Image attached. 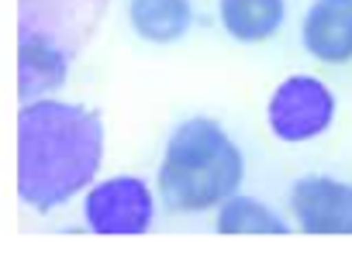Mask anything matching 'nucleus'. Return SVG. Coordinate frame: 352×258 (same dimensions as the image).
I'll return each instance as SVG.
<instances>
[{"label":"nucleus","mask_w":352,"mask_h":258,"mask_svg":"<svg viewBox=\"0 0 352 258\" xmlns=\"http://www.w3.org/2000/svg\"><path fill=\"white\" fill-rule=\"evenodd\" d=\"M107 128L100 110L45 97L18 107L14 186L21 207L35 213L63 210L100 176Z\"/></svg>","instance_id":"obj_1"},{"label":"nucleus","mask_w":352,"mask_h":258,"mask_svg":"<svg viewBox=\"0 0 352 258\" xmlns=\"http://www.w3.org/2000/svg\"><path fill=\"white\" fill-rule=\"evenodd\" d=\"M242 179L245 155L228 128L208 114H190L169 128L152 186L166 213L194 217L214 213L242 189Z\"/></svg>","instance_id":"obj_2"},{"label":"nucleus","mask_w":352,"mask_h":258,"mask_svg":"<svg viewBox=\"0 0 352 258\" xmlns=\"http://www.w3.org/2000/svg\"><path fill=\"white\" fill-rule=\"evenodd\" d=\"M338 117L335 90L314 73L280 80L266 100V128L283 145H307L331 131Z\"/></svg>","instance_id":"obj_3"},{"label":"nucleus","mask_w":352,"mask_h":258,"mask_svg":"<svg viewBox=\"0 0 352 258\" xmlns=\"http://www.w3.org/2000/svg\"><path fill=\"white\" fill-rule=\"evenodd\" d=\"M159 213L155 186L142 176H97L83 189V224L100 237H135L152 231Z\"/></svg>","instance_id":"obj_4"},{"label":"nucleus","mask_w":352,"mask_h":258,"mask_svg":"<svg viewBox=\"0 0 352 258\" xmlns=\"http://www.w3.org/2000/svg\"><path fill=\"white\" fill-rule=\"evenodd\" d=\"M287 210L297 231L342 237L352 234V183L324 172H311L294 179L287 193Z\"/></svg>","instance_id":"obj_5"},{"label":"nucleus","mask_w":352,"mask_h":258,"mask_svg":"<svg viewBox=\"0 0 352 258\" xmlns=\"http://www.w3.org/2000/svg\"><path fill=\"white\" fill-rule=\"evenodd\" d=\"M69 66H73L69 45H63L49 35H38V32H21V38H18V100L32 104V100L59 97V90L69 80Z\"/></svg>","instance_id":"obj_6"},{"label":"nucleus","mask_w":352,"mask_h":258,"mask_svg":"<svg viewBox=\"0 0 352 258\" xmlns=\"http://www.w3.org/2000/svg\"><path fill=\"white\" fill-rule=\"evenodd\" d=\"M300 45L321 66L352 62V0H311L300 18Z\"/></svg>","instance_id":"obj_7"},{"label":"nucleus","mask_w":352,"mask_h":258,"mask_svg":"<svg viewBox=\"0 0 352 258\" xmlns=\"http://www.w3.org/2000/svg\"><path fill=\"white\" fill-rule=\"evenodd\" d=\"M124 18L135 38L148 45H176L197 25L194 0H128Z\"/></svg>","instance_id":"obj_8"},{"label":"nucleus","mask_w":352,"mask_h":258,"mask_svg":"<svg viewBox=\"0 0 352 258\" xmlns=\"http://www.w3.org/2000/svg\"><path fill=\"white\" fill-rule=\"evenodd\" d=\"M218 25L239 45H263L287 25V0H218Z\"/></svg>","instance_id":"obj_9"},{"label":"nucleus","mask_w":352,"mask_h":258,"mask_svg":"<svg viewBox=\"0 0 352 258\" xmlns=\"http://www.w3.org/2000/svg\"><path fill=\"white\" fill-rule=\"evenodd\" d=\"M214 231L218 234H290V220L280 210H273L266 200L239 189L214 210Z\"/></svg>","instance_id":"obj_10"}]
</instances>
